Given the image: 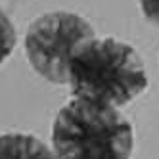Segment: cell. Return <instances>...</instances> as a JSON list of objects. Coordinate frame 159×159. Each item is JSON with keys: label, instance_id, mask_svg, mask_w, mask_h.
<instances>
[{"label": "cell", "instance_id": "cell-4", "mask_svg": "<svg viewBox=\"0 0 159 159\" xmlns=\"http://www.w3.org/2000/svg\"><path fill=\"white\" fill-rule=\"evenodd\" d=\"M0 159H58L40 138L23 132L0 134Z\"/></svg>", "mask_w": 159, "mask_h": 159}, {"label": "cell", "instance_id": "cell-2", "mask_svg": "<svg viewBox=\"0 0 159 159\" xmlns=\"http://www.w3.org/2000/svg\"><path fill=\"white\" fill-rule=\"evenodd\" d=\"M132 146V123L111 106L73 98L52 125L58 159H130Z\"/></svg>", "mask_w": 159, "mask_h": 159}, {"label": "cell", "instance_id": "cell-1", "mask_svg": "<svg viewBox=\"0 0 159 159\" xmlns=\"http://www.w3.org/2000/svg\"><path fill=\"white\" fill-rule=\"evenodd\" d=\"M67 84L79 100L123 107L148 88L144 60L129 42L92 37L73 50L67 63Z\"/></svg>", "mask_w": 159, "mask_h": 159}, {"label": "cell", "instance_id": "cell-3", "mask_svg": "<svg viewBox=\"0 0 159 159\" xmlns=\"http://www.w3.org/2000/svg\"><path fill=\"white\" fill-rule=\"evenodd\" d=\"M96 37L88 19L73 12H48L33 19L25 33V54L42 79L67 84V63L73 50L86 39Z\"/></svg>", "mask_w": 159, "mask_h": 159}, {"label": "cell", "instance_id": "cell-5", "mask_svg": "<svg viewBox=\"0 0 159 159\" xmlns=\"http://www.w3.org/2000/svg\"><path fill=\"white\" fill-rule=\"evenodd\" d=\"M16 42H17V37H16V29H14L12 19L0 10V65L12 56Z\"/></svg>", "mask_w": 159, "mask_h": 159}, {"label": "cell", "instance_id": "cell-6", "mask_svg": "<svg viewBox=\"0 0 159 159\" xmlns=\"http://www.w3.org/2000/svg\"><path fill=\"white\" fill-rule=\"evenodd\" d=\"M140 10L144 17L159 29V0H140Z\"/></svg>", "mask_w": 159, "mask_h": 159}]
</instances>
